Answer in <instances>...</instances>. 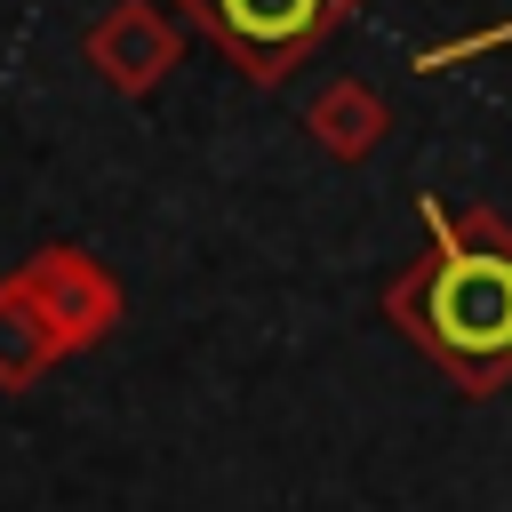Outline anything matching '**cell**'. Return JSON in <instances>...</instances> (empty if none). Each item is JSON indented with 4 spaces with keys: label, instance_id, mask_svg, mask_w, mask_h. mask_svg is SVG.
I'll use <instances>...</instances> for the list:
<instances>
[{
    "label": "cell",
    "instance_id": "52a82bcc",
    "mask_svg": "<svg viewBox=\"0 0 512 512\" xmlns=\"http://www.w3.org/2000/svg\"><path fill=\"white\" fill-rule=\"evenodd\" d=\"M496 40H512V24H496V32H480V40H456L448 56H480V48H496Z\"/></svg>",
    "mask_w": 512,
    "mask_h": 512
},
{
    "label": "cell",
    "instance_id": "3957f363",
    "mask_svg": "<svg viewBox=\"0 0 512 512\" xmlns=\"http://www.w3.org/2000/svg\"><path fill=\"white\" fill-rule=\"evenodd\" d=\"M8 280H16V288L40 304V320L56 328L64 360H72V352H96V344L120 328V312H128V296H120L112 264H104L96 248H72V240H56V248H32V256H24Z\"/></svg>",
    "mask_w": 512,
    "mask_h": 512
},
{
    "label": "cell",
    "instance_id": "7a4b0ae2",
    "mask_svg": "<svg viewBox=\"0 0 512 512\" xmlns=\"http://www.w3.org/2000/svg\"><path fill=\"white\" fill-rule=\"evenodd\" d=\"M176 8H192V24L232 56L240 80L280 88L320 40H336L352 24L360 0H176Z\"/></svg>",
    "mask_w": 512,
    "mask_h": 512
},
{
    "label": "cell",
    "instance_id": "ba28073f",
    "mask_svg": "<svg viewBox=\"0 0 512 512\" xmlns=\"http://www.w3.org/2000/svg\"><path fill=\"white\" fill-rule=\"evenodd\" d=\"M504 392H512V384H504Z\"/></svg>",
    "mask_w": 512,
    "mask_h": 512
},
{
    "label": "cell",
    "instance_id": "5b68a950",
    "mask_svg": "<svg viewBox=\"0 0 512 512\" xmlns=\"http://www.w3.org/2000/svg\"><path fill=\"white\" fill-rule=\"evenodd\" d=\"M304 136L328 152V160H368L384 136H392V104L368 88V80H328L312 104H304Z\"/></svg>",
    "mask_w": 512,
    "mask_h": 512
},
{
    "label": "cell",
    "instance_id": "6da1fadb",
    "mask_svg": "<svg viewBox=\"0 0 512 512\" xmlns=\"http://www.w3.org/2000/svg\"><path fill=\"white\" fill-rule=\"evenodd\" d=\"M432 248L384 288L392 328L464 392L496 400L512 384V224L496 208L424 200Z\"/></svg>",
    "mask_w": 512,
    "mask_h": 512
},
{
    "label": "cell",
    "instance_id": "277c9868",
    "mask_svg": "<svg viewBox=\"0 0 512 512\" xmlns=\"http://www.w3.org/2000/svg\"><path fill=\"white\" fill-rule=\"evenodd\" d=\"M80 56H88V72L112 88V96H152L168 72H176V56H184V32H176V16H168V0H112L88 32H80Z\"/></svg>",
    "mask_w": 512,
    "mask_h": 512
},
{
    "label": "cell",
    "instance_id": "8992f818",
    "mask_svg": "<svg viewBox=\"0 0 512 512\" xmlns=\"http://www.w3.org/2000/svg\"><path fill=\"white\" fill-rule=\"evenodd\" d=\"M56 360H64V344H56V328L40 320V304H32L16 280H0V392L40 384Z\"/></svg>",
    "mask_w": 512,
    "mask_h": 512
}]
</instances>
